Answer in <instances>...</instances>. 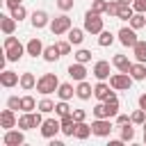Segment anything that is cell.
Listing matches in <instances>:
<instances>
[{
    "label": "cell",
    "instance_id": "15",
    "mask_svg": "<svg viewBox=\"0 0 146 146\" xmlns=\"http://www.w3.org/2000/svg\"><path fill=\"white\" fill-rule=\"evenodd\" d=\"M91 73L96 75V80H107V78H110V62H105V59L96 62Z\"/></svg>",
    "mask_w": 146,
    "mask_h": 146
},
{
    "label": "cell",
    "instance_id": "13",
    "mask_svg": "<svg viewBox=\"0 0 146 146\" xmlns=\"http://www.w3.org/2000/svg\"><path fill=\"white\" fill-rule=\"evenodd\" d=\"M18 82H21L18 73H14V71H7V68L0 73V84H2L5 89H11V87H16Z\"/></svg>",
    "mask_w": 146,
    "mask_h": 146
},
{
    "label": "cell",
    "instance_id": "38",
    "mask_svg": "<svg viewBox=\"0 0 146 146\" xmlns=\"http://www.w3.org/2000/svg\"><path fill=\"white\" fill-rule=\"evenodd\" d=\"M75 62H82V64L91 62V50H87V48H80V50L75 52Z\"/></svg>",
    "mask_w": 146,
    "mask_h": 146
},
{
    "label": "cell",
    "instance_id": "4",
    "mask_svg": "<svg viewBox=\"0 0 146 146\" xmlns=\"http://www.w3.org/2000/svg\"><path fill=\"white\" fill-rule=\"evenodd\" d=\"M71 27H73V23H71V18H68L66 14H62V16H55V18L50 21V32H52L55 36H59V34H66Z\"/></svg>",
    "mask_w": 146,
    "mask_h": 146
},
{
    "label": "cell",
    "instance_id": "43",
    "mask_svg": "<svg viewBox=\"0 0 146 146\" xmlns=\"http://www.w3.org/2000/svg\"><path fill=\"white\" fill-rule=\"evenodd\" d=\"M71 46H73L71 41H59V43H57V48H59L62 55H68V52H71Z\"/></svg>",
    "mask_w": 146,
    "mask_h": 146
},
{
    "label": "cell",
    "instance_id": "19",
    "mask_svg": "<svg viewBox=\"0 0 146 146\" xmlns=\"http://www.w3.org/2000/svg\"><path fill=\"white\" fill-rule=\"evenodd\" d=\"M16 18L9 14V16H0V30L5 32V34H14V30H16Z\"/></svg>",
    "mask_w": 146,
    "mask_h": 146
},
{
    "label": "cell",
    "instance_id": "40",
    "mask_svg": "<svg viewBox=\"0 0 146 146\" xmlns=\"http://www.w3.org/2000/svg\"><path fill=\"white\" fill-rule=\"evenodd\" d=\"M91 11L105 14V11H107V0H94V2H91Z\"/></svg>",
    "mask_w": 146,
    "mask_h": 146
},
{
    "label": "cell",
    "instance_id": "25",
    "mask_svg": "<svg viewBox=\"0 0 146 146\" xmlns=\"http://www.w3.org/2000/svg\"><path fill=\"white\" fill-rule=\"evenodd\" d=\"M66 34H68V41H71L73 46H80V43L84 41V30H80V27H71Z\"/></svg>",
    "mask_w": 146,
    "mask_h": 146
},
{
    "label": "cell",
    "instance_id": "50",
    "mask_svg": "<svg viewBox=\"0 0 146 146\" xmlns=\"http://www.w3.org/2000/svg\"><path fill=\"white\" fill-rule=\"evenodd\" d=\"M50 146H62V141H59V139H55V137H52V139H50Z\"/></svg>",
    "mask_w": 146,
    "mask_h": 146
},
{
    "label": "cell",
    "instance_id": "32",
    "mask_svg": "<svg viewBox=\"0 0 146 146\" xmlns=\"http://www.w3.org/2000/svg\"><path fill=\"white\" fill-rule=\"evenodd\" d=\"M128 23H130V27H132V30H141V27L146 25V14H139V11H135V16H132Z\"/></svg>",
    "mask_w": 146,
    "mask_h": 146
},
{
    "label": "cell",
    "instance_id": "1",
    "mask_svg": "<svg viewBox=\"0 0 146 146\" xmlns=\"http://www.w3.org/2000/svg\"><path fill=\"white\" fill-rule=\"evenodd\" d=\"M57 87H59V80H57V75H55V73H43V75L36 80V91H39V94H43V96H48V94L57 91Z\"/></svg>",
    "mask_w": 146,
    "mask_h": 146
},
{
    "label": "cell",
    "instance_id": "46",
    "mask_svg": "<svg viewBox=\"0 0 146 146\" xmlns=\"http://www.w3.org/2000/svg\"><path fill=\"white\" fill-rule=\"evenodd\" d=\"M114 119H116V125H125V123H130V116H128V114H116Z\"/></svg>",
    "mask_w": 146,
    "mask_h": 146
},
{
    "label": "cell",
    "instance_id": "44",
    "mask_svg": "<svg viewBox=\"0 0 146 146\" xmlns=\"http://www.w3.org/2000/svg\"><path fill=\"white\" fill-rule=\"evenodd\" d=\"M7 107H11V110H21V98H18V96H9Z\"/></svg>",
    "mask_w": 146,
    "mask_h": 146
},
{
    "label": "cell",
    "instance_id": "47",
    "mask_svg": "<svg viewBox=\"0 0 146 146\" xmlns=\"http://www.w3.org/2000/svg\"><path fill=\"white\" fill-rule=\"evenodd\" d=\"M73 119H75V121H84V119H87V112H84V110H73Z\"/></svg>",
    "mask_w": 146,
    "mask_h": 146
},
{
    "label": "cell",
    "instance_id": "30",
    "mask_svg": "<svg viewBox=\"0 0 146 146\" xmlns=\"http://www.w3.org/2000/svg\"><path fill=\"white\" fill-rule=\"evenodd\" d=\"M135 16V9H132V5H125V2H121V7H119V16L116 18H121V21H130Z\"/></svg>",
    "mask_w": 146,
    "mask_h": 146
},
{
    "label": "cell",
    "instance_id": "35",
    "mask_svg": "<svg viewBox=\"0 0 146 146\" xmlns=\"http://www.w3.org/2000/svg\"><path fill=\"white\" fill-rule=\"evenodd\" d=\"M55 105H57V103H52L50 98H41L39 105H36V110L43 112V114H48V112H55Z\"/></svg>",
    "mask_w": 146,
    "mask_h": 146
},
{
    "label": "cell",
    "instance_id": "21",
    "mask_svg": "<svg viewBox=\"0 0 146 146\" xmlns=\"http://www.w3.org/2000/svg\"><path fill=\"white\" fill-rule=\"evenodd\" d=\"M55 94L59 96V100H71L73 94H75V89H73V84H68V82H59V87H57Z\"/></svg>",
    "mask_w": 146,
    "mask_h": 146
},
{
    "label": "cell",
    "instance_id": "11",
    "mask_svg": "<svg viewBox=\"0 0 146 146\" xmlns=\"http://www.w3.org/2000/svg\"><path fill=\"white\" fill-rule=\"evenodd\" d=\"M14 112H16V110H11V107H7V110L0 112V125H2L5 130H11V128L18 125V119H16Z\"/></svg>",
    "mask_w": 146,
    "mask_h": 146
},
{
    "label": "cell",
    "instance_id": "36",
    "mask_svg": "<svg viewBox=\"0 0 146 146\" xmlns=\"http://www.w3.org/2000/svg\"><path fill=\"white\" fill-rule=\"evenodd\" d=\"M55 114L62 119V116H68V114H73L71 112V107H68V100H59L57 105H55Z\"/></svg>",
    "mask_w": 146,
    "mask_h": 146
},
{
    "label": "cell",
    "instance_id": "6",
    "mask_svg": "<svg viewBox=\"0 0 146 146\" xmlns=\"http://www.w3.org/2000/svg\"><path fill=\"white\" fill-rule=\"evenodd\" d=\"M94 98L105 103L107 98H116V89H112V84H107L105 80H98V84L94 87Z\"/></svg>",
    "mask_w": 146,
    "mask_h": 146
},
{
    "label": "cell",
    "instance_id": "20",
    "mask_svg": "<svg viewBox=\"0 0 146 146\" xmlns=\"http://www.w3.org/2000/svg\"><path fill=\"white\" fill-rule=\"evenodd\" d=\"M112 64H114V66H116L121 73H130V68H132V62H130L125 55H114Z\"/></svg>",
    "mask_w": 146,
    "mask_h": 146
},
{
    "label": "cell",
    "instance_id": "9",
    "mask_svg": "<svg viewBox=\"0 0 146 146\" xmlns=\"http://www.w3.org/2000/svg\"><path fill=\"white\" fill-rule=\"evenodd\" d=\"M25 130H5V137H2V141H5V146H21V144H25V135H23Z\"/></svg>",
    "mask_w": 146,
    "mask_h": 146
},
{
    "label": "cell",
    "instance_id": "27",
    "mask_svg": "<svg viewBox=\"0 0 146 146\" xmlns=\"http://www.w3.org/2000/svg\"><path fill=\"white\" fill-rule=\"evenodd\" d=\"M89 135H91V125H87L84 121H78V123H75V137L84 141Z\"/></svg>",
    "mask_w": 146,
    "mask_h": 146
},
{
    "label": "cell",
    "instance_id": "17",
    "mask_svg": "<svg viewBox=\"0 0 146 146\" xmlns=\"http://www.w3.org/2000/svg\"><path fill=\"white\" fill-rule=\"evenodd\" d=\"M43 43L39 41V39H30L27 43H25V50H27V55L30 57H39V55H43Z\"/></svg>",
    "mask_w": 146,
    "mask_h": 146
},
{
    "label": "cell",
    "instance_id": "18",
    "mask_svg": "<svg viewBox=\"0 0 146 146\" xmlns=\"http://www.w3.org/2000/svg\"><path fill=\"white\" fill-rule=\"evenodd\" d=\"M59 121H62V132H64L66 137H73V135H75V123H78V121L73 119V114H68V116H62Z\"/></svg>",
    "mask_w": 146,
    "mask_h": 146
},
{
    "label": "cell",
    "instance_id": "14",
    "mask_svg": "<svg viewBox=\"0 0 146 146\" xmlns=\"http://www.w3.org/2000/svg\"><path fill=\"white\" fill-rule=\"evenodd\" d=\"M75 96H78L80 100H89V98L94 96V87H91L87 80H80L78 87H75Z\"/></svg>",
    "mask_w": 146,
    "mask_h": 146
},
{
    "label": "cell",
    "instance_id": "52",
    "mask_svg": "<svg viewBox=\"0 0 146 146\" xmlns=\"http://www.w3.org/2000/svg\"><path fill=\"white\" fill-rule=\"evenodd\" d=\"M144 144H146V130H144Z\"/></svg>",
    "mask_w": 146,
    "mask_h": 146
},
{
    "label": "cell",
    "instance_id": "45",
    "mask_svg": "<svg viewBox=\"0 0 146 146\" xmlns=\"http://www.w3.org/2000/svg\"><path fill=\"white\" fill-rule=\"evenodd\" d=\"M57 7L62 11H68V9H73V0H57Z\"/></svg>",
    "mask_w": 146,
    "mask_h": 146
},
{
    "label": "cell",
    "instance_id": "48",
    "mask_svg": "<svg viewBox=\"0 0 146 146\" xmlns=\"http://www.w3.org/2000/svg\"><path fill=\"white\" fill-rule=\"evenodd\" d=\"M5 5L11 9V7H16V5H23V0H5Z\"/></svg>",
    "mask_w": 146,
    "mask_h": 146
},
{
    "label": "cell",
    "instance_id": "41",
    "mask_svg": "<svg viewBox=\"0 0 146 146\" xmlns=\"http://www.w3.org/2000/svg\"><path fill=\"white\" fill-rule=\"evenodd\" d=\"M119 7H121V2H119V0H110V2H107V11H105V14H107V16H119Z\"/></svg>",
    "mask_w": 146,
    "mask_h": 146
},
{
    "label": "cell",
    "instance_id": "10",
    "mask_svg": "<svg viewBox=\"0 0 146 146\" xmlns=\"http://www.w3.org/2000/svg\"><path fill=\"white\" fill-rule=\"evenodd\" d=\"M116 36H119V41H121L125 48H132V46L139 41V39H137V30H132V27H121Z\"/></svg>",
    "mask_w": 146,
    "mask_h": 146
},
{
    "label": "cell",
    "instance_id": "7",
    "mask_svg": "<svg viewBox=\"0 0 146 146\" xmlns=\"http://www.w3.org/2000/svg\"><path fill=\"white\" fill-rule=\"evenodd\" d=\"M57 132H62V121H57V119H43V123H41V135H43L46 139H52Z\"/></svg>",
    "mask_w": 146,
    "mask_h": 146
},
{
    "label": "cell",
    "instance_id": "42",
    "mask_svg": "<svg viewBox=\"0 0 146 146\" xmlns=\"http://www.w3.org/2000/svg\"><path fill=\"white\" fill-rule=\"evenodd\" d=\"M132 9L139 14H146V0H132Z\"/></svg>",
    "mask_w": 146,
    "mask_h": 146
},
{
    "label": "cell",
    "instance_id": "2",
    "mask_svg": "<svg viewBox=\"0 0 146 146\" xmlns=\"http://www.w3.org/2000/svg\"><path fill=\"white\" fill-rule=\"evenodd\" d=\"M43 112H23V116H18V128L21 130H32V128H41Z\"/></svg>",
    "mask_w": 146,
    "mask_h": 146
},
{
    "label": "cell",
    "instance_id": "31",
    "mask_svg": "<svg viewBox=\"0 0 146 146\" xmlns=\"http://www.w3.org/2000/svg\"><path fill=\"white\" fill-rule=\"evenodd\" d=\"M114 43V34L110 32V30H103L100 34H98V46L100 48H107V46H112Z\"/></svg>",
    "mask_w": 146,
    "mask_h": 146
},
{
    "label": "cell",
    "instance_id": "53",
    "mask_svg": "<svg viewBox=\"0 0 146 146\" xmlns=\"http://www.w3.org/2000/svg\"><path fill=\"white\" fill-rule=\"evenodd\" d=\"M141 128H144V130H146V121H144V125H141Z\"/></svg>",
    "mask_w": 146,
    "mask_h": 146
},
{
    "label": "cell",
    "instance_id": "24",
    "mask_svg": "<svg viewBox=\"0 0 146 146\" xmlns=\"http://www.w3.org/2000/svg\"><path fill=\"white\" fill-rule=\"evenodd\" d=\"M132 55H135L137 62H144V64H146V41L139 39V41L132 46Z\"/></svg>",
    "mask_w": 146,
    "mask_h": 146
},
{
    "label": "cell",
    "instance_id": "39",
    "mask_svg": "<svg viewBox=\"0 0 146 146\" xmlns=\"http://www.w3.org/2000/svg\"><path fill=\"white\" fill-rule=\"evenodd\" d=\"M11 16H14L16 21H23V18L27 16V9H25L23 5H16V7H11Z\"/></svg>",
    "mask_w": 146,
    "mask_h": 146
},
{
    "label": "cell",
    "instance_id": "29",
    "mask_svg": "<svg viewBox=\"0 0 146 146\" xmlns=\"http://www.w3.org/2000/svg\"><path fill=\"white\" fill-rule=\"evenodd\" d=\"M91 112H94V116H96V119H112V114H110V110H107V105H105L103 100H100L98 105H94V110H91Z\"/></svg>",
    "mask_w": 146,
    "mask_h": 146
},
{
    "label": "cell",
    "instance_id": "51",
    "mask_svg": "<svg viewBox=\"0 0 146 146\" xmlns=\"http://www.w3.org/2000/svg\"><path fill=\"white\" fill-rule=\"evenodd\" d=\"M119 2H125V5H132V0H119Z\"/></svg>",
    "mask_w": 146,
    "mask_h": 146
},
{
    "label": "cell",
    "instance_id": "26",
    "mask_svg": "<svg viewBox=\"0 0 146 146\" xmlns=\"http://www.w3.org/2000/svg\"><path fill=\"white\" fill-rule=\"evenodd\" d=\"M18 84H21L25 91H30V89H34V87H36V78L27 71V73H23V75H21V82H18Z\"/></svg>",
    "mask_w": 146,
    "mask_h": 146
},
{
    "label": "cell",
    "instance_id": "22",
    "mask_svg": "<svg viewBox=\"0 0 146 146\" xmlns=\"http://www.w3.org/2000/svg\"><path fill=\"white\" fill-rule=\"evenodd\" d=\"M46 25H48V14H46L43 9H36V11L32 14V27L41 30V27H46Z\"/></svg>",
    "mask_w": 146,
    "mask_h": 146
},
{
    "label": "cell",
    "instance_id": "3",
    "mask_svg": "<svg viewBox=\"0 0 146 146\" xmlns=\"http://www.w3.org/2000/svg\"><path fill=\"white\" fill-rule=\"evenodd\" d=\"M84 32H89V34H100L103 32V18H100V14H96L91 9L84 14Z\"/></svg>",
    "mask_w": 146,
    "mask_h": 146
},
{
    "label": "cell",
    "instance_id": "23",
    "mask_svg": "<svg viewBox=\"0 0 146 146\" xmlns=\"http://www.w3.org/2000/svg\"><path fill=\"white\" fill-rule=\"evenodd\" d=\"M41 57H43L46 62H57V59L62 57V52H59V48H57V43H55V46H46Z\"/></svg>",
    "mask_w": 146,
    "mask_h": 146
},
{
    "label": "cell",
    "instance_id": "28",
    "mask_svg": "<svg viewBox=\"0 0 146 146\" xmlns=\"http://www.w3.org/2000/svg\"><path fill=\"white\" fill-rule=\"evenodd\" d=\"M130 75H132V80H144V78H146V64H144V62H137V64H132V68H130Z\"/></svg>",
    "mask_w": 146,
    "mask_h": 146
},
{
    "label": "cell",
    "instance_id": "16",
    "mask_svg": "<svg viewBox=\"0 0 146 146\" xmlns=\"http://www.w3.org/2000/svg\"><path fill=\"white\" fill-rule=\"evenodd\" d=\"M68 75H71L75 82L84 80V78H87V68H84V64H82V62H75V64H71V66H68Z\"/></svg>",
    "mask_w": 146,
    "mask_h": 146
},
{
    "label": "cell",
    "instance_id": "37",
    "mask_svg": "<svg viewBox=\"0 0 146 146\" xmlns=\"http://www.w3.org/2000/svg\"><path fill=\"white\" fill-rule=\"evenodd\" d=\"M130 121L132 123H137V125H144V121H146V112L139 107V110H135L132 114H130Z\"/></svg>",
    "mask_w": 146,
    "mask_h": 146
},
{
    "label": "cell",
    "instance_id": "49",
    "mask_svg": "<svg viewBox=\"0 0 146 146\" xmlns=\"http://www.w3.org/2000/svg\"><path fill=\"white\" fill-rule=\"evenodd\" d=\"M139 107L146 112V94H141V96H139Z\"/></svg>",
    "mask_w": 146,
    "mask_h": 146
},
{
    "label": "cell",
    "instance_id": "33",
    "mask_svg": "<svg viewBox=\"0 0 146 146\" xmlns=\"http://www.w3.org/2000/svg\"><path fill=\"white\" fill-rule=\"evenodd\" d=\"M121 128V139L123 141H132L135 139V128H132V121L125 123V125H119Z\"/></svg>",
    "mask_w": 146,
    "mask_h": 146
},
{
    "label": "cell",
    "instance_id": "12",
    "mask_svg": "<svg viewBox=\"0 0 146 146\" xmlns=\"http://www.w3.org/2000/svg\"><path fill=\"white\" fill-rule=\"evenodd\" d=\"M25 52H27V50H25V46H21V41H18V43H14V46L5 48V59H7V62H18Z\"/></svg>",
    "mask_w": 146,
    "mask_h": 146
},
{
    "label": "cell",
    "instance_id": "8",
    "mask_svg": "<svg viewBox=\"0 0 146 146\" xmlns=\"http://www.w3.org/2000/svg\"><path fill=\"white\" fill-rule=\"evenodd\" d=\"M110 132H112L110 119H96L91 123V135H96V137H110Z\"/></svg>",
    "mask_w": 146,
    "mask_h": 146
},
{
    "label": "cell",
    "instance_id": "34",
    "mask_svg": "<svg viewBox=\"0 0 146 146\" xmlns=\"http://www.w3.org/2000/svg\"><path fill=\"white\" fill-rule=\"evenodd\" d=\"M21 110H23V112H34V110H36V100H34L32 96H23V98H21Z\"/></svg>",
    "mask_w": 146,
    "mask_h": 146
},
{
    "label": "cell",
    "instance_id": "5",
    "mask_svg": "<svg viewBox=\"0 0 146 146\" xmlns=\"http://www.w3.org/2000/svg\"><path fill=\"white\" fill-rule=\"evenodd\" d=\"M110 84H112V89H116V91H128V89L132 87V75L119 71V73L110 75Z\"/></svg>",
    "mask_w": 146,
    "mask_h": 146
}]
</instances>
